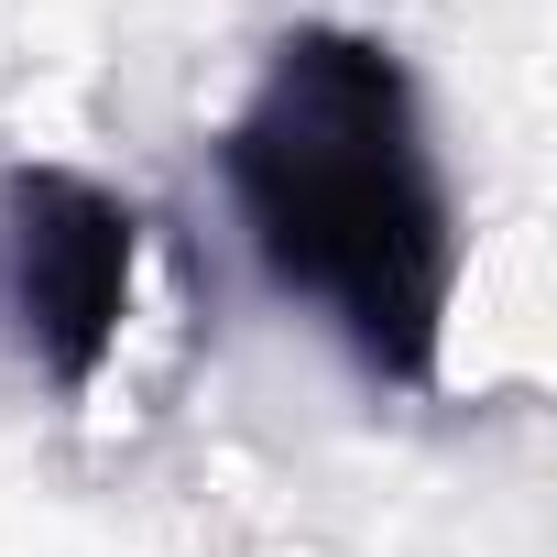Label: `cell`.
<instances>
[{
    "instance_id": "cell-1",
    "label": "cell",
    "mask_w": 557,
    "mask_h": 557,
    "mask_svg": "<svg viewBox=\"0 0 557 557\" xmlns=\"http://www.w3.org/2000/svg\"><path fill=\"white\" fill-rule=\"evenodd\" d=\"M219 186L262 285L329 318L361 383L437 394L448 296H459V208L394 45L350 23H296L219 132Z\"/></svg>"
},
{
    "instance_id": "cell-2",
    "label": "cell",
    "mask_w": 557,
    "mask_h": 557,
    "mask_svg": "<svg viewBox=\"0 0 557 557\" xmlns=\"http://www.w3.org/2000/svg\"><path fill=\"white\" fill-rule=\"evenodd\" d=\"M143 219L77 175V164H12L0 175V339H12L55 394H88L121 307H132Z\"/></svg>"
}]
</instances>
